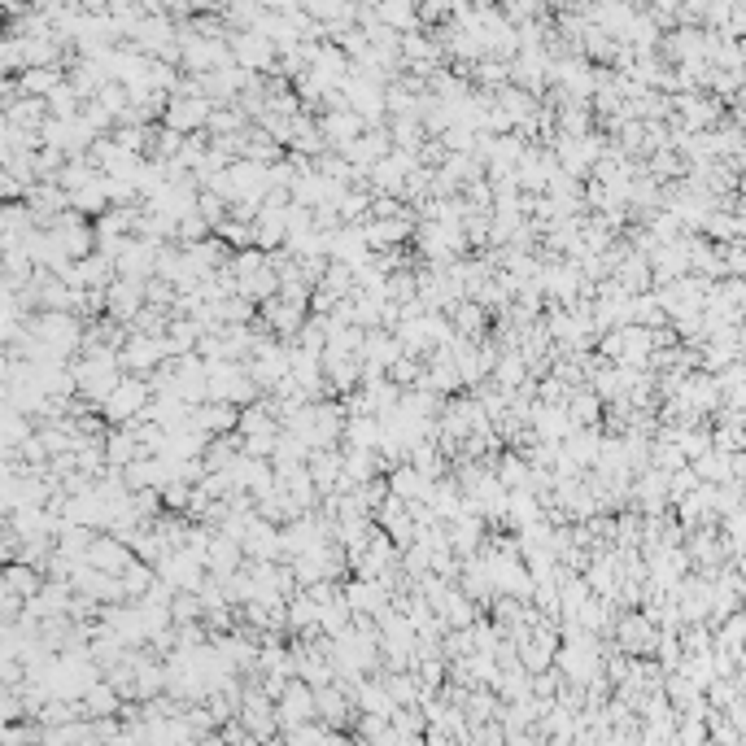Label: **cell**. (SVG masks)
<instances>
[{"label":"cell","instance_id":"5","mask_svg":"<svg viewBox=\"0 0 746 746\" xmlns=\"http://www.w3.org/2000/svg\"><path fill=\"white\" fill-rule=\"evenodd\" d=\"M144 284L149 280H131V275H118V280L110 284V310L105 315H114L118 323H131L144 310V302H149V293H144Z\"/></svg>","mask_w":746,"mask_h":746},{"label":"cell","instance_id":"14","mask_svg":"<svg viewBox=\"0 0 746 746\" xmlns=\"http://www.w3.org/2000/svg\"><path fill=\"white\" fill-rule=\"evenodd\" d=\"M563 454L576 463H598V454H603V441H598V424L594 428H572L568 437H563Z\"/></svg>","mask_w":746,"mask_h":746},{"label":"cell","instance_id":"1","mask_svg":"<svg viewBox=\"0 0 746 746\" xmlns=\"http://www.w3.org/2000/svg\"><path fill=\"white\" fill-rule=\"evenodd\" d=\"M149 402H153V384H149V376H136V371H127V376L118 380V389L105 397L101 415H105V424H131V419H144Z\"/></svg>","mask_w":746,"mask_h":746},{"label":"cell","instance_id":"11","mask_svg":"<svg viewBox=\"0 0 746 746\" xmlns=\"http://www.w3.org/2000/svg\"><path fill=\"white\" fill-rule=\"evenodd\" d=\"M389 489L397 493V498H406V502H424L428 489H432V480L419 472L415 463H393L389 467Z\"/></svg>","mask_w":746,"mask_h":746},{"label":"cell","instance_id":"13","mask_svg":"<svg viewBox=\"0 0 746 746\" xmlns=\"http://www.w3.org/2000/svg\"><path fill=\"white\" fill-rule=\"evenodd\" d=\"M44 581H48V576H44L40 563L9 559V568H5V585H9V589H18L22 598H35V594H40V589H44Z\"/></svg>","mask_w":746,"mask_h":746},{"label":"cell","instance_id":"12","mask_svg":"<svg viewBox=\"0 0 746 746\" xmlns=\"http://www.w3.org/2000/svg\"><path fill=\"white\" fill-rule=\"evenodd\" d=\"M123 703H127V699L114 690V681H110V677H101V681H96L88 694H83V707H88V716H92V720L118 716V712H123Z\"/></svg>","mask_w":746,"mask_h":746},{"label":"cell","instance_id":"16","mask_svg":"<svg viewBox=\"0 0 746 746\" xmlns=\"http://www.w3.org/2000/svg\"><path fill=\"white\" fill-rule=\"evenodd\" d=\"M568 415H572L576 428H594V424H598V389H594V393H589V389H572V397H568Z\"/></svg>","mask_w":746,"mask_h":746},{"label":"cell","instance_id":"17","mask_svg":"<svg viewBox=\"0 0 746 746\" xmlns=\"http://www.w3.org/2000/svg\"><path fill=\"white\" fill-rule=\"evenodd\" d=\"M153 581H158V568H153V563H144V559H131V563H127V572H123L127 598H144Z\"/></svg>","mask_w":746,"mask_h":746},{"label":"cell","instance_id":"2","mask_svg":"<svg viewBox=\"0 0 746 746\" xmlns=\"http://www.w3.org/2000/svg\"><path fill=\"white\" fill-rule=\"evenodd\" d=\"M118 358H123V371H136V376H153L171 354V341L166 336H149V332H127L123 350H118Z\"/></svg>","mask_w":746,"mask_h":746},{"label":"cell","instance_id":"3","mask_svg":"<svg viewBox=\"0 0 746 746\" xmlns=\"http://www.w3.org/2000/svg\"><path fill=\"white\" fill-rule=\"evenodd\" d=\"M275 712H280V733L284 729H293V725H302V720H315L319 716V694H315V685L302 681V677H293L288 681V690L275 699Z\"/></svg>","mask_w":746,"mask_h":746},{"label":"cell","instance_id":"19","mask_svg":"<svg viewBox=\"0 0 746 746\" xmlns=\"http://www.w3.org/2000/svg\"><path fill=\"white\" fill-rule=\"evenodd\" d=\"M197 210L206 214V219H210L214 227H219V223L227 219V214H232V201H227L223 192H214V188H201V197H197Z\"/></svg>","mask_w":746,"mask_h":746},{"label":"cell","instance_id":"10","mask_svg":"<svg viewBox=\"0 0 746 746\" xmlns=\"http://www.w3.org/2000/svg\"><path fill=\"white\" fill-rule=\"evenodd\" d=\"M546 520V498L533 489H511V502H507V524L520 533V528Z\"/></svg>","mask_w":746,"mask_h":746},{"label":"cell","instance_id":"9","mask_svg":"<svg viewBox=\"0 0 746 746\" xmlns=\"http://www.w3.org/2000/svg\"><path fill=\"white\" fill-rule=\"evenodd\" d=\"M210 114H214V110H210L206 96H192V101H184V96H179L171 110H166V127H175V131H184V136H192L197 127L210 123Z\"/></svg>","mask_w":746,"mask_h":746},{"label":"cell","instance_id":"6","mask_svg":"<svg viewBox=\"0 0 746 746\" xmlns=\"http://www.w3.org/2000/svg\"><path fill=\"white\" fill-rule=\"evenodd\" d=\"M323 371H328V389L336 397L363 389V354H323Z\"/></svg>","mask_w":746,"mask_h":746},{"label":"cell","instance_id":"7","mask_svg":"<svg viewBox=\"0 0 746 746\" xmlns=\"http://www.w3.org/2000/svg\"><path fill=\"white\" fill-rule=\"evenodd\" d=\"M245 555L249 559H284V533L280 524L262 520V515H254V524H249L245 533Z\"/></svg>","mask_w":746,"mask_h":746},{"label":"cell","instance_id":"8","mask_svg":"<svg viewBox=\"0 0 746 746\" xmlns=\"http://www.w3.org/2000/svg\"><path fill=\"white\" fill-rule=\"evenodd\" d=\"M450 319H454V332H459V336H467V341H485V336H489V319H493V310H489V306H480L476 297H463V302L450 310Z\"/></svg>","mask_w":746,"mask_h":746},{"label":"cell","instance_id":"4","mask_svg":"<svg viewBox=\"0 0 746 746\" xmlns=\"http://www.w3.org/2000/svg\"><path fill=\"white\" fill-rule=\"evenodd\" d=\"M310 319V306H297V302H288L284 293H275L262 302V323L275 332V336H284V341H293L297 332H302V323Z\"/></svg>","mask_w":746,"mask_h":746},{"label":"cell","instance_id":"15","mask_svg":"<svg viewBox=\"0 0 746 746\" xmlns=\"http://www.w3.org/2000/svg\"><path fill=\"white\" fill-rule=\"evenodd\" d=\"M493 380H498L507 393H515L524 380H533V371H528V358H524V350H502L498 367H493Z\"/></svg>","mask_w":746,"mask_h":746},{"label":"cell","instance_id":"18","mask_svg":"<svg viewBox=\"0 0 746 746\" xmlns=\"http://www.w3.org/2000/svg\"><path fill=\"white\" fill-rule=\"evenodd\" d=\"M206 236H214V223L201 210H192V214L179 219V245H197V240H206Z\"/></svg>","mask_w":746,"mask_h":746}]
</instances>
